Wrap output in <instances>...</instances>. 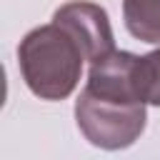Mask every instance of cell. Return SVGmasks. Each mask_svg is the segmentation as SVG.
Wrapping results in <instances>:
<instances>
[{
  "label": "cell",
  "mask_w": 160,
  "mask_h": 160,
  "mask_svg": "<svg viewBox=\"0 0 160 160\" xmlns=\"http://www.w3.org/2000/svg\"><path fill=\"white\" fill-rule=\"evenodd\" d=\"M85 50L60 22L30 30L18 45V65L25 85L40 100H65L80 82Z\"/></svg>",
  "instance_id": "6da1fadb"
},
{
  "label": "cell",
  "mask_w": 160,
  "mask_h": 160,
  "mask_svg": "<svg viewBox=\"0 0 160 160\" xmlns=\"http://www.w3.org/2000/svg\"><path fill=\"white\" fill-rule=\"evenodd\" d=\"M145 102L98 95L88 88L75 100V122L85 140L102 150L130 148L145 130Z\"/></svg>",
  "instance_id": "7a4b0ae2"
},
{
  "label": "cell",
  "mask_w": 160,
  "mask_h": 160,
  "mask_svg": "<svg viewBox=\"0 0 160 160\" xmlns=\"http://www.w3.org/2000/svg\"><path fill=\"white\" fill-rule=\"evenodd\" d=\"M52 20L65 25L78 38V42L82 45L85 58L90 62H95L102 55L115 50V38H112V28H110L108 12L95 2H88V0L65 2V5H60L55 10Z\"/></svg>",
  "instance_id": "3957f363"
},
{
  "label": "cell",
  "mask_w": 160,
  "mask_h": 160,
  "mask_svg": "<svg viewBox=\"0 0 160 160\" xmlns=\"http://www.w3.org/2000/svg\"><path fill=\"white\" fill-rule=\"evenodd\" d=\"M122 20L135 40L160 45V0H122Z\"/></svg>",
  "instance_id": "277c9868"
},
{
  "label": "cell",
  "mask_w": 160,
  "mask_h": 160,
  "mask_svg": "<svg viewBox=\"0 0 160 160\" xmlns=\"http://www.w3.org/2000/svg\"><path fill=\"white\" fill-rule=\"evenodd\" d=\"M135 82L142 102L160 108V48L148 55H138Z\"/></svg>",
  "instance_id": "5b68a950"
}]
</instances>
